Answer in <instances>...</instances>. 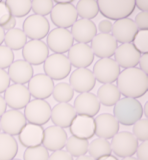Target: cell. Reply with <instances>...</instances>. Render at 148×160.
I'll return each mask as SVG.
<instances>
[{"mask_svg":"<svg viewBox=\"0 0 148 160\" xmlns=\"http://www.w3.org/2000/svg\"><path fill=\"white\" fill-rule=\"evenodd\" d=\"M117 88L125 97L138 98L143 96L148 89V76L140 68H127L119 73Z\"/></svg>","mask_w":148,"mask_h":160,"instance_id":"1","label":"cell"},{"mask_svg":"<svg viewBox=\"0 0 148 160\" xmlns=\"http://www.w3.org/2000/svg\"><path fill=\"white\" fill-rule=\"evenodd\" d=\"M68 59L76 68H87L94 60V54L88 44L77 43L69 49Z\"/></svg>","mask_w":148,"mask_h":160,"instance_id":"15","label":"cell"},{"mask_svg":"<svg viewBox=\"0 0 148 160\" xmlns=\"http://www.w3.org/2000/svg\"><path fill=\"white\" fill-rule=\"evenodd\" d=\"M4 37H5V30L0 26V45L4 42Z\"/></svg>","mask_w":148,"mask_h":160,"instance_id":"51","label":"cell"},{"mask_svg":"<svg viewBox=\"0 0 148 160\" xmlns=\"http://www.w3.org/2000/svg\"><path fill=\"white\" fill-rule=\"evenodd\" d=\"M134 47L140 54H147L148 52V31L147 30H140L134 37Z\"/></svg>","mask_w":148,"mask_h":160,"instance_id":"39","label":"cell"},{"mask_svg":"<svg viewBox=\"0 0 148 160\" xmlns=\"http://www.w3.org/2000/svg\"><path fill=\"white\" fill-rule=\"evenodd\" d=\"M49 55V49L45 42L41 40H30L22 48V56L30 65L44 63Z\"/></svg>","mask_w":148,"mask_h":160,"instance_id":"11","label":"cell"},{"mask_svg":"<svg viewBox=\"0 0 148 160\" xmlns=\"http://www.w3.org/2000/svg\"><path fill=\"white\" fill-rule=\"evenodd\" d=\"M44 129L40 125L29 123L26 124L24 128L19 133V141L27 148L35 147L42 144Z\"/></svg>","mask_w":148,"mask_h":160,"instance_id":"27","label":"cell"},{"mask_svg":"<svg viewBox=\"0 0 148 160\" xmlns=\"http://www.w3.org/2000/svg\"><path fill=\"white\" fill-rule=\"evenodd\" d=\"M71 63L64 54L54 53L44 61V71L52 80H61L67 77L71 71Z\"/></svg>","mask_w":148,"mask_h":160,"instance_id":"4","label":"cell"},{"mask_svg":"<svg viewBox=\"0 0 148 160\" xmlns=\"http://www.w3.org/2000/svg\"><path fill=\"white\" fill-rule=\"evenodd\" d=\"M69 81L72 89L79 93L89 92L96 84V79L93 72L88 68H77L71 73Z\"/></svg>","mask_w":148,"mask_h":160,"instance_id":"17","label":"cell"},{"mask_svg":"<svg viewBox=\"0 0 148 160\" xmlns=\"http://www.w3.org/2000/svg\"><path fill=\"white\" fill-rule=\"evenodd\" d=\"M112 36L117 42H120L122 44L131 43L136 34L138 32V29L134 23V20L130 18H124L115 21L114 24H112Z\"/></svg>","mask_w":148,"mask_h":160,"instance_id":"18","label":"cell"},{"mask_svg":"<svg viewBox=\"0 0 148 160\" xmlns=\"http://www.w3.org/2000/svg\"><path fill=\"white\" fill-rule=\"evenodd\" d=\"M115 61L120 67L123 68H133L139 62L141 54L137 51L132 43H125L118 46L114 53Z\"/></svg>","mask_w":148,"mask_h":160,"instance_id":"22","label":"cell"},{"mask_svg":"<svg viewBox=\"0 0 148 160\" xmlns=\"http://www.w3.org/2000/svg\"><path fill=\"white\" fill-rule=\"evenodd\" d=\"M111 150L118 157H130L134 155L138 147V140L131 132H118L112 137Z\"/></svg>","mask_w":148,"mask_h":160,"instance_id":"5","label":"cell"},{"mask_svg":"<svg viewBox=\"0 0 148 160\" xmlns=\"http://www.w3.org/2000/svg\"><path fill=\"white\" fill-rule=\"evenodd\" d=\"M15 25H16V18L12 16L10 19L8 20V22L5 25H3L2 28L4 30H7V31H8V30H11L13 28H15Z\"/></svg>","mask_w":148,"mask_h":160,"instance_id":"49","label":"cell"},{"mask_svg":"<svg viewBox=\"0 0 148 160\" xmlns=\"http://www.w3.org/2000/svg\"><path fill=\"white\" fill-rule=\"evenodd\" d=\"M50 25L48 20L36 14L28 16L23 22V32L25 33L27 38L31 40H41L49 32Z\"/></svg>","mask_w":148,"mask_h":160,"instance_id":"10","label":"cell"},{"mask_svg":"<svg viewBox=\"0 0 148 160\" xmlns=\"http://www.w3.org/2000/svg\"><path fill=\"white\" fill-rule=\"evenodd\" d=\"M54 88L53 80L46 74H37L28 82V90L35 99L44 100L50 97Z\"/></svg>","mask_w":148,"mask_h":160,"instance_id":"16","label":"cell"},{"mask_svg":"<svg viewBox=\"0 0 148 160\" xmlns=\"http://www.w3.org/2000/svg\"><path fill=\"white\" fill-rule=\"evenodd\" d=\"M134 23L138 30H147L148 28V12H139L135 17Z\"/></svg>","mask_w":148,"mask_h":160,"instance_id":"41","label":"cell"},{"mask_svg":"<svg viewBox=\"0 0 148 160\" xmlns=\"http://www.w3.org/2000/svg\"><path fill=\"white\" fill-rule=\"evenodd\" d=\"M18 152V144L13 136L0 133V160H12Z\"/></svg>","mask_w":148,"mask_h":160,"instance_id":"29","label":"cell"},{"mask_svg":"<svg viewBox=\"0 0 148 160\" xmlns=\"http://www.w3.org/2000/svg\"><path fill=\"white\" fill-rule=\"evenodd\" d=\"M88 146L89 142L87 139H81L75 136H71L67 138L65 147L67 152L71 155L72 157H79L82 155H86L88 152Z\"/></svg>","mask_w":148,"mask_h":160,"instance_id":"32","label":"cell"},{"mask_svg":"<svg viewBox=\"0 0 148 160\" xmlns=\"http://www.w3.org/2000/svg\"><path fill=\"white\" fill-rule=\"evenodd\" d=\"M141 10V12H147L148 10V1L147 0H137L135 1V7Z\"/></svg>","mask_w":148,"mask_h":160,"instance_id":"48","label":"cell"},{"mask_svg":"<svg viewBox=\"0 0 148 160\" xmlns=\"http://www.w3.org/2000/svg\"><path fill=\"white\" fill-rule=\"evenodd\" d=\"M136 155L138 160H148V143L147 141L142 142L141 144H138V147L136 149Z\"/></svg>","mask_w":148,"mask_h":160,"instance_id":"44","label":"cell"},{"mask_svg":"<svg viewBox=\"0 0 148 160\" xmlns=\"http://www.w3.org/2000/svg\"><path fill=\"white\" fill-rule=\"evenodd\" d=\"M0 131H1V127H0Z\"/></svg>","mask_w":148,"mask_h":160,"instance_id":"58","label":"cell"},{"mask_svg":"<svg viewBox=\"0 0 148 160\" xmlns=\"http://www.w3.org/2000/svg\"><path fill=\"white\" fill-rule=\"evenodd\" d=\"M74 109L79 115L93 117L99 112L100 102L96 95L90 92L80 93L74 101Z\"/></svg>","mask_w":148,"mask_h":160,"instance_id":"21","label":"cell"},{"mask_svg":"<svg viewBox=\"0 0 148 160\" xmlns=\"http://www.w3.org/2000/svg\"><path fill=\"white\" fill-rule=\"evenodd\" d=\"M95 134L98 138L110 139L119 132V122L109 113L98 115L94 120Z\"/></svg>","mask_w":148,"mask_h":160,"instance_id":"19","label":"cell"},{"mask_svg":"<svg viewBox=\"0 0 148 160\" xmlns=\"http://www.w3.org/2000/svg\"><path fill=\"white\" fill-rule=\"evenodd\" d=\"M88 153L90 154L89 156L94 158L95 160L111 155L112 150L110 146V142L104 138H96L91 143H89Z\"/></svg>","mask_w":148,"mask_h":160,"instance_id":"31","label":"cell"},{"mask_svg":"<svg viewBox=\"0 0 148 160\" xmlns=\"http://www.w3.org/2000/svg\"><path fill=\"white\" fill-rule=\"evenodd\" d=\"M51 21L58 28L67 29L77 21V12L72 3L55 4L50 12Z\"/></svg>","mask_w":148,"mask_h":160,"instance_id":"8","label":"cell"},{"mask_svg":"<svg viewBox=\"0 0 148 160\" xmlns=\"http://www.w3.org/2000/svg\"><path fill=\"white\" fill-rule=\"evenodd\" d=\"M14 62V53L7 46L0 45V69L9 67Z\"/></svg>","mask_w":148,"mask_h":160,"instance_id":"40","label":"cell"},{"mask_svg":"<svg viewBox=\"0 0 148 160\" xmlns=\"http://www.w3.org/2000/svg\"><path fill=\"white\" fill-rule=\"evenodd\" d=\"M9 11L13 17H24L30 12L31 1H19V0H8L5 2Z\"/></svg>","mask_w":148,"mask_h":160,"instance_id":"35","label":"cell"},{"mask_svg":"<svg viewBox=\"0 0 148 160\" xmlns=\"http://www.w3.org/2000/svg\"><path fill=\"white\" fill-rule=\"evenodd\" d=\"M56 4H68V3H72L71 0H55Z\"/></svg>","mask_w":148,"mask_h":160,"instance_id":"54","label":"cell"},{"mask_svg":"<svg viewBox=\"0 0 148 160\" xmlns=\"http://www.w3.org/2000/svg\"><path fill=\"white\" fill-rule=\"evenodd\" d=\"M67 138L68 137L65 130L53 125V126H49L44 130L42 144L47 150L57 151V150H62L63 147H65Z\"/></svg>","mask_w":148,"mask_h":160,"instance_id":"20","label":"cell"},{"mask_svg":"<svg viewBox=\"0 0 148 160\" xmlns=\"http://www.w3.org/2000/svg\"><path fill=\"white\" fill-rule=\"evenodd\" d=\"M23 114L29 123L41 126L46 124L50 119L51 107L45 100L34 99L25 106Z\"/></svg>","mask_w":148,"mask_h":160,"instance_id":"6","label":"cell"},{"mask_svg":"<svg viewBox=\"0 0 148 160\" xmlns=\"http://www.w3.org/2000/svg\"><path fill=\"white\" fill-rule=\"evenodd\" d=\"M76 160H95V159L92 158L91 156H88V155H82V156L77 157Z\"/></svg>","mask_w":148,"mask_h":160,"instance_id":"52","label":"cell"},{"mask_svg":"<svg viewBox=\"0 0 148 160\" xmlns=\"http://www.w3.org/2000/svg\"><path fill=\"white\" fill-rule=\"evenodd\" d=\"M6 107H7V104L4 100V97L0 96V117L6 112Z\"/></svg>","mask_w":148,"mask_h":160,"instance_id":"50","label":"cell"},{"mask_svg":"<svg viewBox=\"0 0 148 160\" xmlns=\"http://www.w3.org/2000/svg\"><path fill=\"white\" fill-rule=\"evenodd\" d=\"M138 64L140 65V69L142 70V71L147 74L148 73V55L143 54L140 57Z\"/></svg>","mask_w":148,"mask_h":160,"instance_id":"47","label":"cell"},{"mask_svg":"<svg viewBox=\"0 0 148 160\" xmlns=\"http://www.w3.org/2000/svg\"><path fill=\"white\" fill-rule=\"evenodd\" d=\"M11 17L12 15L9 11L8 7L6 6L5 2L0 1V26L2 27L3 25H5Z\"/></svg>","mask_w":148,"mask_h":160,"instance_id":"42","label":"cell"},{"mask_svg":"<svg viewBox=\"0 0 148 160\" xmlns=\"http://www.w3.org/2000/svg\"><path fill=\"white\" fill-rule=\"evenodd\" d=\"M147 108H148V103L146 102V103L144 104V107H143V115H145L146 117H147V115H148Z\"/></svg>","mask_w":148,"mask_h":160,"instance_id":"55","label":"cell"},{"mask_svg":"<svg viewBox=\"0 0 148 160\" xmlns=\"http://www.w3.org/2000/svg\"><path fill=\"white\" fill-rule=\"evenodd\" d=\"M122 160H138V159L135 158V157H133V156H130V157H125V158H123Z\"/></svg>","mask_w":148,"mask_h":160,"instance_id":"56","label":"cell"},{"mask_svg":"<svg viewBox=\"0 0 148 160\" xmlns=\"http://www.w3.org/2000/svg\"><path fill=\"white\" fill-rule=\"evenodd\" d=\"M52 95L54 100L59 103H68L73 98L74 90L69 83L61 82L55 85L53 88Z\"/></svg>","mask_w":148,"mask_h":160,"instance_id":"34","label":"cell"},{"mask_svg":"<svg viewBox=\"0 0 148 160\" xmlns=\"http://www.w3.org/2000/svg\"><path fill=\"white\" fill-rule=\"evenodd\" d=\"M98 29H99V31L103 34H110L111 29H112L111 21L108 19L102 20V21H100L99 24H98Z\"/></svg>","mask_w":148,"mask_h":160,"instance_id":"46","label":"cell"},{"mask_svg":"<svg viewBox=\"0 0 148 160\" xmlns=\"http://www.w3.org/2000/svg\"><path fill=\"white\" fill-rule=\"evenodd\" d=\"M8 75L10 78V81L14 82V84H22L30 81L33 77V68L25 60L18 59L14 61L10 66L8 67Z\"/></svg>","mask_w":148,"mask_h":160,"instance_id":"26","label":"cell"},{"mask_svg":"<svg viewBox=\"0 0 148 160\" xmlns=\"http://www.w3.org/2000/svg\"><path fill=\"white\" fill-rule=\"evenodd\" d=\"M12 160H21V159H15V158H14V159H12Z\"/></svg>","mask_w":148,"mask_h":160,"instance_id":"57","label":"cell"},{"mask_svg":"<svg viewBox=\"0 0 148 160\" xmlns=\"http://www.w3.org/2000/svg\"><path fill=\"white\" fill-rule=\"evenodd\" d=\"M48 160H73V157L67 151L57 150V151H53Z\"/></svg>","mask_w":148,"mask_h":160,"instance_id":"45","label":"cell"},{"mask_svg":"<svg viewBox=\"0 0 148 160\" xmlns=\"http://www.w3.org/2000/svg\"><path fill=\"white\" fill-rule=\"evenodd\" d=\"M76 111L69 103H59L51 108L50 119L55 126L61 128L70 127L74 118L76 117Z\"/></svg>","mask_w":148,"mask_h":160,"instance_id":"24","label":"cell"},{"mask_svg":"<svg viewBox=\"0 0 148 160\" xmlns=\"http://www.w3.org/2000/svg\"><path fill=\"white\" fill-rule=\"evenodd\" d=\"M97 28L94 22L87 19H79L72 25L71 34L78 43L87 44L96 36Z\"/></svg>","mask_w":148,"mask_h":160,"instance_id":"25","label":"cell"},{"mask_svg":"<svg viewBox=\"0 0 148 160\" xmlns=\"http://www.w3.org/2000/svg\"><path fill=\"white\" fill-rule=\"evenodd\" d=\"M91 49L93 54L97 57L110 58L114 55L115 50L118 47V43L111 34H96L91 41Z\"/></svg>","mask_w":148,"mask_h":160,"instance_id":"14","label":"cell"},{"mask_svg":"<svg viewBox=\"0 0 148 160\" xmlns=\"http://www.w3.org/2000/svg\"><path fill=\"white\" fill-rule=\"evenodd\" d=\"M92 72L96 81L102 84H111L119 76L120 66L114 59L101 58L94 64Z\"/></svg>","mask_w":148,"mask_h":160,"instance_id":"7","label":"cell"},{"mask_svg":"<svg viewBox=\"0 0 148 160\" xmlns=\"http://www.w3.org/2000/svg\"><path fill=\"white\" fill-rule=\"evenodd\" d=\"M9 86H10V78L8 73L4 69H0V93L5 92Z\"/></svg>","mask_w":148,"mask_h":160,"instance_id":"43","label":"cell"},{"mask_svg":"<svg viewBox=\"0 0 148 160\" xmlns=\"http://www.w3.org/2000/svg\"><path fill=\"white\" fill-rule=\"evenodd\" d=\"M30 92L22 84L10 85L4 92V100L11 109L19 110L25 108L26 105L30 102Z\"/></svg>","mask_w":148,"mask_h":160,"instance_id":"13","label":"cell"},{"mask_svg":"<svg viewBox=\"0 0 148 160\" xmlns=\"http://www.w3.org/2000/svg\"><path fill=\"white\" fill-rule=\"evenodd\" d=\"M5 46L11 50H20L27 43V37L20 28H13L8 30L4 37Z\"/></svg>","mask_w":148,"mask_h":160,"instance_id":"30","label":"cell"},{"mask_svg":"<svg viewBox=\"0 0 148 160\" xmlns=\"http://www.w3.org/2000/svg\"><path fill=\"white\" fill-rule=\"evenodd\" d=\"M97 160H118L115 156H112V155H108V156H104V157H101Z\"/></svg>","mask_w":148,"mask_h":160,"instance_id":"53","label":"cell"},{"mask_svg":"<svg viewBox=\"0 0 148 160\" xmlns=\"http://www.w3.org/2000/svg\"><path fill=\"white\" fill-rule=\"evenodd\" d=\"M98 9L104 17L110 20H120L127 18L135 9V1L133 0H122V1H111V0H99L97 1Z\"/></svg>","mask_w":148,"mask_h":160,"instance_id":"3","label":"cell"},{"mask_svg":"<svg viewBox=\"0 0 148 160\" xmlns=\"http://www.w3.org/2000/svg\"><path fill=\"white\" fill-rule=\"evenodd\" d=\"M75 9L77 15L82 17V19L87 20L96 17L98 12H99L97 1H93V0H81V1H78Z\"/></svg>","mask_w":148,"mask_h":160,"instance_id":"33","label":"cell"},{"mask_svg":"<svg viewBox=\"0 0 148 160\" xmlns=\"http://www.w3.org/2000/svg\"><path fill=\"white\" fill-rule=\"evenodd\" d=\"M48 150L41 145L35 147H29L23 154V160H48Z\"/></svg>","mask_w":148,"mask_h":160,"instance_id":"36","label":"cell"},{"mask_svg":"<svg viewBox=\"0 0 148 160\" xmlns=\"http://www.w3.org/2000/svg\"><path fill=\"white\" fill-rule=\"evenodd\" d=\"M113 113L119 124L130 126L142 118L143 106L137 99L125 97L118 100L114 105Z\"/></svg>","mask_w":148,"mask_h":160,"instance_id":"2","label":"cell"},{"mask_svg":"<svg viewBox=\"0 0 148 160\" xmlns=\"http://www.w3.org/2000/svg\"><path fill=\"white\" fill-rule=\"evenodd\" d=\"M97 98L100 104L104 106H114L118 100L120 99L121 94L118 90L116 85L111 84H103L97 91Z\"/></svg>","mask_w":148,"mask_h":160,"instance_id":"28","label":"cell"},{"mask_svg":"<svg viewBox=\"0 0 148 160\" xmlns=\"http://www.w3.org/2000/svg\"><path fill=\"white\" fill-rule=\"evenodd\" d=\"M24 114L19 110H8L0 117V127L3 133L15 136L19 135L21 130L27 124Z\"/></svg>","mask_w":148,"mask_h":160,"instance_id":"12","label":"cell"},{"mask_svg":"<svg viewBox=\"0 0 148 160\" xmlns=\"http://www.w3.org/2000/svg\"><path fill=\"white\" fill-rule=\"evenodd\" d=\"M54 6V2L51 0H34L31 1V10L34 14L39 15V16H46L47 14H50L51 10Z\"/></svg>","mask_w":148,"mask_h":160,"instance_id":"37","label":"cell"},{"mask_svg":"<svg viewBox=\"0 0 148 160\" xmlns=\"http://www.w3.org/2000/svg\"><path fill=\"white\" fill-rule=\"evenodd\" d=\"M70 132L75 137L87 140L90 139L95 134L94 119L86 115H76L70 125Z\"/></svg>","mask_w":148,"mask_h":160,"instance_id":"23","label":"cell"},{"mask_svg":"<svg viewBox=\"0 0 148 160\" xmlns=\"http://www.w3.org/2000/svg\"><path fill=\"white\" fill-rule=\"evenodd\" d=\"M133 135L138 141L144 142L148 139V120L141 118L133 124Z\"/></svg>","mask_w":148,"mask_h":160,"instance_id":"38","label":"cell"},{"mask_svg":"<svg viewBox=\"0 0 148 160\" xmlns=\"http://www.w3.org/2000/svg\"><path fill=\"white\" fill-rule=\"evenodd\" d=\"M74 39L71 32L67 29L55 28L47 36V47L57 54H63L69 51L73 46Z\"/></svg>","mask_w":148,"mask_h":160,"instance_id":"9","label":"cell"}]
</instances>
